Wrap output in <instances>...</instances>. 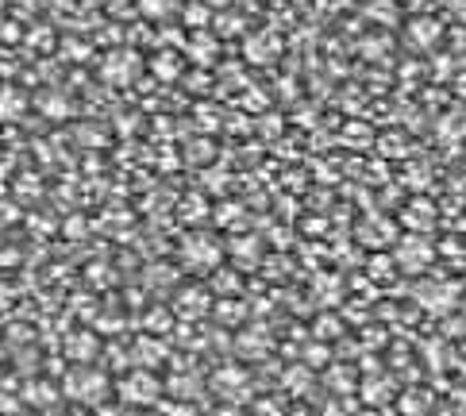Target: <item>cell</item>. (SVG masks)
I'll use <instances>...</instances> for the list:
<instances>
[{"label": "cell", "instance_id": "obj_1", "mask_svg": "<svg viewBox=\"0 0 466 416\" xmlns=\"http://www.w3.org/2000/svg\"><path fill=\"white\" fill-rule=\"evenodd\" d=\"M120 390H136V393H127V401H151V390L158 393V381L155 378H136V381H127V386H120Z\"/></svg>", "mask_w": 466, "mask_h": 416}]
</instances>
